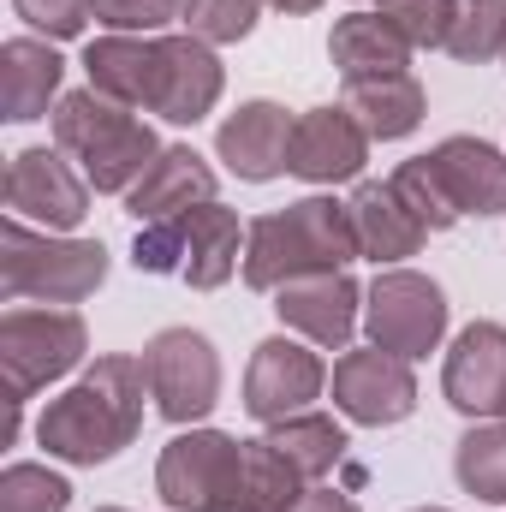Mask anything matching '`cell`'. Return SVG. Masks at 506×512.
Returning a JSON list of instances; mask_svg holds the SVG:
<instances>
[{"label": "cell", "instance_id": "cell-36", "mask_svg": "<svg viewBox=\"0 0 506 512\" xmlns=\"http://www.w3.org/2000/svg\"><path fill=\"white\" fill-rule=\"evenodd\" d=\"M268 6H280V12H316L322 0H268Z\"/></svg>", "mask_w": 506, "mask_h": 512}, {"label": "cell", "instance_id": "cell-6", "mask_svg": "<svg viewBox=\"0 0 506 512\" xmlns=\"http://www.w3.org/2000/svg\"><path fill=\"white\" fill-rule=\"evenodd\" d=\"M90 352V328L78 310H24L12 304L0 316V382L12 399H30L48 382L72 376Z\"/></svg>", "mask_w": 506, "mask_h": 512}, {"label": "cell", "instance_id": "cell-12", "mask_svg": "<svg viewBox=\"0 0 506 512\" xmlns=\"http://www.w3.org/2000/svg\"><path fill=\"white\" fill-rule=\"evenodd\" d=\"M334 405L364 423V429H387V423H405L417 411V376L405 358L364 346V352H346L334 364Z\"/></svg>", "mask_w": 506, "mask_h": 512}, {"label": "cell", "instance_id": "cell-7", "mask_svg": "<svg viewBox=\"0 0 506 512\" xmlns=\"http://www.w3.org/2000/svg\"><path fill=\"white\" fill-rule=\"evenodd\" d=\"M245 489V441L221 429H185L161 447L155 495L173 512H233Z\"/></svg>", "mask_w": 506, "mask_h": 512}, {"label": "cell", "instance_id": "cell-27", "mask_svg": "<svg viewBox=\"0 0 506 512\" xmlns=\"http://www.w3.org/2000/svg\"><path fill=\"white\" fill-rule=\"evenodd\" d=\"M453 477L465 495L489 501V507H506V423H477L459 453H453Z\"/></svg>", "mask_w": 506, "mask_h": 512}, {"label": "cell", "instance_id": "cell-31", "mask_svg": "<svg viewBox=\"0 0 506 512\" xmlns=\"http://www.w3.org/2000/svg\"><path fill=\"white\" fill-rule=\"evenodd\" d=\"M262 18V0H185V36L221 48V42H245Z\"/></svg>", "mask_w": 506, "mask_h": 512}, {"label": "cell", "instance_id": "cell-20", "mask_svg": "<svg viewBox=\"0 0 506 512\" xmlns=\"http://www.w3.org/2000/svg\"><path fill=\"white\" fill-rule=\"evenodd\" d=\"M328 60L346 84H370V78H399L411 66V42L381 18V12H346L328 36Z\"/></svg>", "mask_w": 506, "mask_h": 512}, {"label": "cell", "instance_id": "cell-16", "mask_svg": "<svg viewBox=\"0 0 506 512\" xmlns=\"http://www.w3.org/2000/svg\"><path fill=\"white\" fill-rule=\"evenodd\" d=\"M274 310H280V322L298 328L310 346L340 352V346L352 340V328H358L364 292H358V280H352L346 268H340V274H304V280H286V286L274 292Z\"/></svg>", "mask_w": 506, "mask_h": 512}, {"label": "cell", "instance_id": "cell-28", "mask_svg": "<svg viewBox=\"0 0 506 512\" xmlns=\"http://www.w3.org/2000/svg\"><path fill=\"white\" fill-rule=\"evenodd\" d=\"M447 54L465 66L506 60V0H459V18L447 30Z\"/></svg>", "mask_w": 506, "mask_h": 512}, {"label": "cell", "instance_id": "cell-10", "mask_svg": "<svg viewBox=\"0 0 506 512\" xmlns=\"http://www.w3.org/2000/svg\"><path fill=\"white\" fill-rule=\"evenodd\" d=\"M6 209L42 233H72L90 215V179L66 149H18L6 161Z\"/></svg>", "mask_w": 506, "mask_h": 512}, {"label": "cell", "instance_id": "cell-14", "mask_svg": "<svg viewBox=\"0 0 506 512\" xmlns=\"http://www.w3.org/2000/svg\"><path fill=\"white\" fill-rule=\"evenodd\" d=\"M227 90V72L215 60L209 42L197 36H161V66H155V96H149V114H161L167 126H197L215 114Z\"/></svg>", "mask_w": 506, "mask_h": 512}, {"label": "cell", "instance_id": "cell-34", "mask_svg": "<svg viewBox=\"0 0 506 512\" xmlns=\"http://www.w3.org/2000/svg\"><path fill=\"white\" fill-rule=\"evenodd\" d=\"M96 18L114 36H155L161 24L185 18V0H96Z\"/></svg>", "mask_w": 506, "mask_h": 512}, {"label": "cell", "instance_id": "cell-15", "mask_svg": "<svg viewBox=\"0 0 506 512\" xmlns=\"http://www.w3.org/2000/svg\"><path fill=\"white\" fill-rule=\"evenodd\" d=\"M364 161H370V131L358 126L352 108H310L292 120L286 173L310 185H340V179H358Z\"/></svg>", "mask_w": 506, "mask_h": 512}, {"label": "cell", "instance_id": "cell-24", "mask_svg": "<svg viewBox=\"0 0 506 512\" xmlns=\"http://www.w3.org/2000/svg\"><path fill=\"white\" fill-rule=\"evenodd\" d=\"M268 447L304 477V483H322L340 459H346V429L334 423V417H322V411H298V417H280V423H268Z\"/></svg>", "mask_w": 506, "mask_h": 512}, {"label": "cell", "instance_id": "cell-39", "mask_svg": "<svg viewBox=\"0 0 506 512\" xmlns=\"http://www.w3.org/2000/svg\"><path fill=\"white\" fill-rule=\"evenodd\" d=\"M381 6H387V0H381Z\"/></svg>", "mask_w": 506, "mask_h": 512}, {"label": "cell", "instance_id": "cell-2", "mask_svg": "<svg viewBox=\"0 0 506 512\" xmlns=\"http://www.w3.org/2000/svg\"><path fill=\"white\" fill-rule=\"evenodd\" d=\"M352 256H364L358 233H352V209L334 203V197H304V203H286V209L251 221L245 286L251 292H280L286 280H304V274H340Z\"/></svg>", "mask_w": 506, "mask_h": 512}, {"label": "cell", "instance_id": "cell-4", "mask_svg": "<svg viewBox=\"0 0 506 512\" xmlns=\"http://www.w3.org/2000/svg\"><path fill=\"white\" fill-rule=\"evenodd\" d=\"M108 280L102 239H54L30 233L18 215L0 221V298L6 304H78Z\"/></svg>", "mask_w": 506, "mask_h": 512}, {"label": "cell", "instance_id": "cell-26", "mask_svg": "<svg viewBox=\"0 0 506 512\" xmlns=\"http://www.w3.org/2000/svg\"><path fill=\"white\" fill-rule=\"evenodd\" d=\"M310 495V483L262 441H245V489H239V507L233 512H298Z\"/></svg>", "mask_w": 506, "mask_h": 512}, {"label": "cell", "instance_id": "cell-23", "mask_svg": "<svg viewBox=\"0 0 506 512\" xmlns=\"http://www.w3.org/2000/svg\"><path fill=\"white\" fill-rule=\"evenodd\" d=\"M352 233H358V251L370 256V262H399V256H417L423 251V239H429V227L399 203V191L387 185V179H370V185H358L352 191Z\"/></svg>", "mask_w": 506, "mask_h": 512}, {"label": "cell", "instance_id": "cell-29", "mask_svg": "<svg viewBox=\"0 0 506 512\" xmlns=\"http://www.w3.org/2000/svg\"><path fill=\"white\" fill-rule=\"evenodd\" d=\"M393 191H399V203L429 227V233H447L453 221H465L459 215V203L447 197V185H441V173H435V161L429 155H411V161H399L393 167V179H387Z\"/></svg>", "mask_w": 506, "mask_h": 512}, {"label": "cell", "instance_id": "cell-30", "mask_svg": "<svg viewBox=\"0 0 506 512\" xmlns=\"http://www.w3.org/2000/svg\"><path fill=\"white\" fill-rule=\"evenodd\" d=\"M72 483L48 465H6L0 471V512H66Z\"/></svg>", "mask_w": 506, "mask_h": 512}, {"label": "cell", "instance_id": "cell-32", "mask_svg": "<svg viewBox=\"0 0 506 512\" xmlns=\"http://www.w3.org/2000/svg\"><path fill=\"white\" fill-rule=\"evenodd\" d=\"M381 18L411 42V48H447V30L459 18V0H387Z\"/></svg>", "mask_w": 506, "mask_h": 512}, {"label": "cell", "instance_id": "cell-25", "mask_svg": "<svg viewBox=\"0 0 506 512\" xmlns=\"http://www.w3.org/2000/svg\"><path fill=\"white\" fill-rule=\"evenodd\" d=\"M346 108L358 114V126L381 137V143H393V137H411V131L423 126V84L411 78V72H399V78H370V84H346Z\"/></svg>", "mask_w": 506, "mask_h": 512}, {"label": "cell", "instance_id": "cell-35", "mask_svg": "<svg viewBox=\"0 0 506 512\" xmlns=\"http://www.w3.org/2000/svg\"><path fill=\"white\" fill-rule=\"evenodd\" d=\"M298 512H358V501H352V495H340V489H310Z\"/></svg>", "mask_w": 506, "mask_h": 512}, {"label": "cell", "instance_id": "cell-33", "mask_svg": "<svg viewBox=\"0 0 506 512\" xmlns=\"http://www.w3.org/2000/svg\"><path fill=\"white\" fill-rule=\"evenodd\" d=\"M12 12H18L30 30H42L48 42H72V36H84V24L96 18V0H12Z\"/></svg>", "mask_w": 506, "mask_h": 512}, {"label": "cell", "instance_id": "cell-11", "mask_svg": "<svg viewBox=\"0 0 506 512\" xmlns=\"http://www.w3.org/2000/svg\"><path fill=\"white\" fill-rule=\"evenodd\" d=\"M441 393L459 417L471 423H506V328L501 322H471L441 370Z\"/></svg>", "mask_w": 506, "mask_h": 512}, {"label": "cell", "instance_id": "cell-3", "mask_svg": "<svg viewBox=\"0 0 506 512\" xmlns=\"http://www.w3.org/2000/svg\"><path fill=\"white\" fill-rule=\"evenodd\" d=\"M54 143L78 161L90 191H131L161 155L155 131L126 102H108L96 90H72L54 102Z\"/></svg>", "mask_w": 506, "mask_h": 512}, {"label": "cell", "instance_id": "cell-19", "mask_svg": "<svg viewBox=\"0 0 506 512\" xmlns=\"http://www.w3.org/2000/svg\"><path fill=\"white\" fill-rule=\"evenodd\" d=\"M447 197L459 203V215H501L506 209V155L483 137H447L429 149Z\"/></svg>", "mask_w": 506, "mask_h": 512}, {"label": "cell", "instance_id": "cell-8", "mask_svg": "<svg viewBox=\"0 0 506 512\" xmlns=\"http://www.w3.org/2000/svg\"><path fill=\"white\" fill-rule=\"evenodd\" d=\"M364 328H370V346L417 364L447 334V292L417 268H387L364 292Z\"/></svg>", "mask_w": 506, "mask_h": 512}, {"label": "cell", "instance_id": "cell-18", "mask_svg": "<svg viewBox=\"0 0 506 512\" xmlns=\"http://www.w3.org/2000/svg\"><path fill=\"white\" fill-rule=\"evenodd\" d=\"M197 203H215V167L191 149V143H173L155 155V167L126 191V215L137 227L149 221H167V215H185Z\"/></svg>", "mask_w": 506, "mask_h": 512}, {"label": "cell", "instance_id": "cell-1", "mask_svg": "<svg viewBox=\"0 0 506 512\" xmlns=\"http://www.w3.org/2000/svg\"><path fill=\"white\" fill-rule=\"evenodd\" d=\"M143 393H149V370L131 352H108L96 358L60 399H48V411L36 417V441L48 447V459L66 465H108L120 459L137 429H143Z\"/></svg>", "mask_w": 506, "mask_h": 512}, {"label": "cell", "instance_id": "cell-17", "mask_svg": "<svg viewBox=\"0 0 506 512\" xmlns=\"http://www.w3.org/2000/svg\"><path fill=\"white\" fill-rule=\"evenodd\" d=\"M286 149H292V120L280 102H245L215 131V155L227 161V173H239L251 185H268L286 173Z\"/></svg>", "mask_w": 506, "mask_h": 512}, {"label": "cell", "instance_id": "cell-38", "mask_svg": "<svg viewBox=\"0 0 506 512\" xmlns=\"http://www.w3.org/2000/svg\"><path fill=\"white\" fill-rule=\"evenodd\" d=\"M417 512H447V507H417Z\"/></svg>", "mask_w": 506, "mask_h": 512}, {"label": "cell", "instance_id": "cell-37", "mask_svg": "<svg viewBox=\"0 0 506 512\" xmlns=\"http://www.w3.org/2000/svg\"><path fill=\"white\" fill-rule=\"evenodd\" d=\"M96 512H126V507H96Z\"/></svg>", "mask_w": 506, "mask_h": 512}, {"label": "cell", "instance_id": "cell-22", "mask_svg": "<svg viewBox=\"0 0 506 512\" xmlns=\"http://www.w3.org/2000/svg\"><path fill=\"white\" fill-rule=\"evenodd\" d=\"M155 66H161V36H96L84 48V72H90V90L108 96V102H126V108H149L155 96Z\"/></svg>", "mask_w": 506, "mask_h": 512}, {"label": "cell", "instance_id": "cell-13", "mask_svg": "<svg viewBox=\"0 0 506 512\" xmlns=\"http://www.w3.org/2000/svg\"><path fill=\"white\" fill-rule=\"evenodd\" d=\"M328 370L310 346L274 334L251 352V370H245V411L256 423H280V417H298L310 411V399H322Z\"/></svg>", "mask_w": 506, "mask_h": 512}, {"label": "cell", "instance_id": "cell-9", "mask_svg": "<svg viewBox=\"0 0 506 512\" xmlns=\"http://www.w3.org/2000/svg\"><path fill=\"white\" fill-rule=\"evenodd\" d=\"M143 370H149V399L167 423H203L221 399V358L197 328H161L143 346Z\"/></svg>", "mask_w": 506, "mask_h": 512}, {"label": "cell", "instance_id": "cell-5", "mask_svg": "<svg viewBox=\"0 0 506 512\" xmlns=\"http://www.w3.org/2000/svg\"><path fill=\"white\" fill-rule=\"evenodd\" d=\"M131 262L143 274H179L185 286L215 292L239 268V215L221 209V203H197L185 215L149 221V227H137Z\"/></svg>", "mask_w": 506, "mask_h": 512}, {"label": "cell", "instance_id": "cell-21", "mask_svg": "<svg viewBox=\"0 0 506 512\" xmlns=\"http://www.w3.org/2000/svg\"><path fill=\"white\" fill-rule=\"evenodd\" d=\"M60 78H66V60L54 54V42H36V36H12L0 48V108L12 126H30L48 114V102L60 96Z\"/></svg>", "mask_w": 506, "mask_h": 512}]
</instances>
